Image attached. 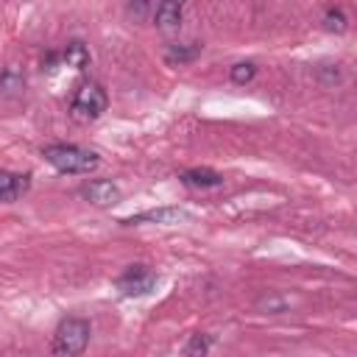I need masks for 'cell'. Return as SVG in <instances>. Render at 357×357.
<instances>
[{
    "label": "cell",
    "mask_w": 357,
    "mask_h": 357,
    "mask_svg": "<svg viewBox=\"0 0 357 357\" xmlns=\"http://www.w3.org/2000/svg\"><path fill=\"white\" fill-rule=\"evenodd\" d=\"M42 156L47 165H53L59 173H89L100 165L98 153L86 151V148H78V145H47L42 148Z\"/></svg>",
    "instance_id": "cell-1"
},
{
    "label": "cell",
    "mask_w": 357,
    "mask_h": 357,
    "mask_svg": "<svg viewBox=\"0 0 357 357\" xmlns=\"http://www.w3.org/2000/svg\"><path fill=\"white\" fill-rule=\"evenodd\" d=\"M89 343V321L84 318H64L53 335V354L75 357Z\"/></svg>",
    "instance_id": "cell-2"
},
{
    "label": "cell",
    "mask_w": 357,
    "mask_h": 357,
    "mask_svg": "<svg viewBox=\"0 0 357 357\" xmlns=\"http://www.w3.org/2000/svg\"><path fill=\"white\" fill-rule=\"evenodd\" d=\"M73 112L81 120H95L106 112V92L98 84H81L73 95Z\"/></svg>",
    "instance_id": "cell-3"
},
{
    "label": "cell",
    "mask_w": 357,
    "mask_h": 357,
    "mask_svg": "<svg viewBox=\"0 0 357 357\" xmlns=\"http://www.w3.org/2000/svg\"><path fill=\"white\" fill-rule=\"evenodd\" d=\"M114 284H117V290H120L123 296H145V293L153 290L156 273H153L151 268H145V265H131V268H126V271L117 276Z\"/></svg>",
    "instance_id": "cell-4"
},
{
    "label": "cell",
    "mask_w": 357,
    "mask_h": 357,
    "mask_svg": "<svg viewBox=\"0 0 357 357\" xmlns=\"http://www.w3.org/2000/svg\"><path fill=\"white\" fill-rule=\"evenodd\" d=\"M184 3H187V0H159V8H156V28H159L165 36H176V33H178Z\"/></svg>",
    "instance_id": "cell-5"
},
{
    "label": "cell",
    "mask_w": 357,
    "mask_h": 357,
    "mask_svg": "<svg viewBox=\"0 0 357 357\" xmlns=\"http://www.w3.org/2000/svg\"><path fill=\"white\" fill-rule=\"evenodd\" d=\"M81 195H84L89 204H95V206H112V204L120 201V190H117V184L103 181V178H95V181L84 184V187H81Z\"/></svg>",
    "instance_id": "cell-6"
},
{
    "label": "cell",
    "mask_w": 357,
    "mask_h": 357,
    "mask_svg": "<svg viewBox=\"0 0 357 357\" xmlns=\"http://www.w3.org/2000/svg\"><path fill=\"white\" fill-rule=\"evenodd\" d=\"M28 187H31V178H28V176L0 170V204L17 201L20 195H25V192H28Z\"/></svg>",
    "instance_id": "cell-7"
},
{
    "label": "cell",
    "mask_w": 357,
    "mask_h": 357,
    "mask_svg": "<svg viewBox=\"0 0 357 357\" xmlns=\"http://www.w3.org/2000/svg\"><path fill=\"white\" fill-rule=\"evenodd\" d=\"M184 218V212L178 206H162V209H148L142 215H134V218H126L123 223H178Z\"/></svg>",
    "instance_id": "cell-8"
},
{
    "label": "cell",
    "mask_w": 357,
    "mask_h": 357,
    "mask_svg": "<svg viewBox=\"0 0 357 357\" xmlns=\"http://www.w3.org/2000/svg\"><path fill=\"white\" fill-rule=\"evenodd\" d=\"M181 181H184L187 187H201V190H206V187H220V184H223V176L215 173V170H209V167H192V170H184V173H181Z\"/></svg>",
    "instance_id": "cell-9"
},
{
    "label": "cell",
    "mask_w": 357,
    "mask_h": 357,
    "mask_svg": "<svg viewBox=\"0 0 357 357\" xmlns=\"http://www.w3.org/2000/svg\"><path fill=\"white\" fill-rule=\"evenodd\" d=\"M61 59H64V64L73 67V70H86V67H89V50H86L81 42H70Z\"/></svg>",
    "instance_id": "cell-10"
},
{
    "label": "cell",
    "mask_w": 357,
    "mask_h": 357,
    "mask_svg": "<svg viewBox=\"0 0 357 357\" xmlns=\"http://www.w3.org/2000/svg\"><path fill=\"white\" fill-rule=\"evenodd\" d=\"M198 53H201V45H198V42H192V45H170L167 53H165V59H167L170 64H187V61H192Z\"/></svg>",
    "instance_id": "cell-11"
},
{
    "label": "cell",
    "mask_w": 357,
    "mask_h": 357,
    "mask_svg": "<svg viewBox=\"0 0 357 357\" xmlns=\"http://www.w3.org/2000/svg\"><path fill=\"white\" fill-rule=\"evenodd\" d=\"M22 84H25V78L14 70V67H8L3 75H0V92L3 95H11V92H20L22 89Z\"/></svg>",
    "instance_id": "cell-12"
},
{
    "label": "cell",
    "mask_w": 357,
    "mask_h": 357,
    "mask_svg": "<svg viewBox=\"0 0 357 357\" xmlns=\"http://www.w3.org/2000/svg\"><path fill=\"white\" fill-rule=\"evenodd\" d=\"M324 28L332 31V33H343V31L349 28V25H346V14L337 11V8H329L326 17H324Z\"/></svg>",
    "instance_id": "cell-13"
},
{
    "label": "cell",
    "mask_w": 357,
    "mask_h": 357,
    "mask_svg": "<svg viewBox=\"0 0 357 357\" xmlns=\"http://www.w3.org/2000/svg\"><path fill=\"white\" fill-rule=\"evenodd\" d=\"M254 75H257V67L251 61H240V64L231 67V81L234 84H248Z\"/></svg>",
    "instance_id": "cell-14"
},
{
    "label": "cell",
    "mask_w": 357,
    "mask_h": 357,
    "mask_svg": "<svg viewBox=\"0 0 357 357\" xmlns=\"http://www.w3.org/2000/svg\"><path fill=\"white\" fill-rule=\"evenodd\" d=\"M206 351H209V337L206 335H192L190 343L184 346L187 357H198V354H206Z\"/></svg>",
    "instance_id": "cell-15"
}]
</instances>
